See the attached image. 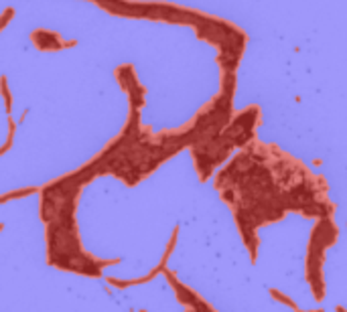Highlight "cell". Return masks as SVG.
<instances>
[{
  "label": "cell",
  "instance_id": "cell-1",
  "mask_svg": "<svg viewBox=\"0 0 347 312\" xmlns=\"http://www.w3.org/2000/svg\"><path fill=\"white\" fill-rule=\"evenodd\" d=\"M270 294H272L274 298H278L282 304H286V306H290V308H294V310H296V304H294V302H292L288 296H282V294H280V292H276V290H270Z\"/></svg>",
  "mask_w": 347,
  "mask_h": 312
}]
</instances>
